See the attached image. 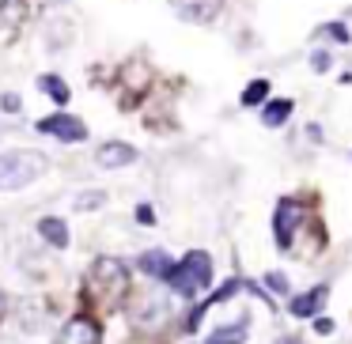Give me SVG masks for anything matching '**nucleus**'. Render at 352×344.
<instances>
[{
    "label": "nucleus",
    "mask_w": 352,
    "mask_h": 344,
    "mask_svg": "<svg viewBox=\"0 0 352 344\" xmlns=\"http://www.w3.org/2000/svg\"><path fill=\"white\" fill-rule=\"evenodd\" d=\"M87 288H91V295L99 299L102 306H118V303H122V295L129 291V273H125V265L118 257H99L91 265Z\"/></svg>",
    "instance_id": "nucleus-2"
},
{
    "label": "nucleus",
    "mask_w": 352,
    "mask_h": 344,
    "mask_svg": "<svg viewBox=\"0 0 352 344\" xmlns=\"http://www.w3.org/2000/svg\"><path fill=\"white\" fill-rule=\"evenodd\" d=\"M38 235L46 238L50 246H57V250H65V246H69V227H65L57 216H46V220H38Z\"/></svg>",
    "instance_id": "nucleus-12"
},
{
    "label": "nucleus",
    "mask_w": 352,
    "mask_h": 344,
    "mask_svg": "<svg viewBox=\"0 0 352 344\" xmlns=\"http://www.w3.org/2000/svg\"><path fill=\"white\" fill-rule=\"evenodd\" d=\"M265 284H269V288H273V291H280V295H284V291H288V280H284L280 273H269V276H265Z\"/></svg>",
    "instance_id": "nucleus-19"
},
{
    "label": "nucleus",
    "mask_w": 352,
    "mask_h": 344,
    "mask_svg": "<svg viewBox=\"0 0 352 344\" xmlns=\"http://www.w3.org/2000/svg\"><path fill=\"white\" fill-rule=\"evenodd\" d=\"M102 205V193H80L76 197V208H99Z\"/></svg>",
    "instance_id": "nucleus-17"
},
{
    "label": "nucleus",
    "mask_w": 352,
    "mask_h": 344,
    "mask_svg": "<svg viewBox=\"0 0 352 344\" xmlns=\"http://www.w3.org/2000/svg\"><path fill=\"white\" fill-rule=\"evenodd\" d=\"M167 284L175 288V295L182 299H193L197 291H205L212 284V257L205 250H190L175 268L167 273Z\"/></svg>",
    "instance_id": "nucleus-1"
},
{
    "label": "nucleus",
    "mask_w": 352,
    "mask_h": 344,
    "mask_svg": "<svg viewBox=\"0 0 352 344\" xmlns=\"http://www.w3.org/2000/svg\"><path fill=\"white\" fill-rule=\"evenodd\" d=\"M292 99H276V102H265V110H261V122L269 125V129H280L284 122L292 117Z\"/></svg>",
    "instance_id": "nucleus-14"
},
{
    "label": "nucleus",
    "mask_w": 352,
    "mask_h": 344,
    "mask_svg": "<svg viewBox=\"0 0 352 344\" xmlns=\"http://www.w3.org/2000/svg\"><path fill=\"white\" fill-rule=\"evenodd\" d=\"M175 12L186 19V23H212V19H220L223 12V0H175Z\"/></svg>",
    "instance_id": "nucleus-6"
},
{
    "label": "nucleus",
    "mask_w": 352,
    "mask_h": 344,
    "mask_svg": "<svg viewBox=\"0 0 352 344\" xmlns=\"http://www.w3.org/2000/svg\"><path fill=\"white\" fill-rule=\"evenodd\" d=\"M38 129L50 133V137H57V140H65V144H80V140L87 137V125L72 114H54V117H46V122H38Z\"/></svg>",
    "instance_id": "nucleus-5"
},
{
    "label": "nucleus",
    "mask_w": 352,
    "mask_h": 344,
    "mask_svg": "<svg viewBox=\"0 0 352 344\" xmlns=\"http://www.w3.org/2000/svg\"><path fill=\"white\" fill-rule=\"evenodd\" d=\"M0 318H4V295H0Z\"/></svg>",
    "instance_id": "nucleus-25"
},
{
    "label": "nucleus",
    "mask_w": 352,
    "mask_h": 344,
    "mask_svg": "<svg viewBox=\"0 0 352 344\" xmlns=\"http://www.w3.org/2000/svg\"><path fill=\"white\" fill-rule=\"evenodd\" d=\"M326 69H329V54L318 49V54H314V72H326Z\"/></svg>",
    "instance_id": "nucleus-21"
},
{
    "label": "nucleus",
    "mask_w": 352,
    "mask_h": 344,
    "mask_svg": "<svg viewBox=\"0 0 352 344\" xmlns=\"http://www.w3.org/2000/svg\"><path fill=\"white\" fill-rule=\"evenodd\" d=\"M95 163H99L102 170L129 167V163H137V148H133V144H122V140H110V144H102L99 152H95Z\"/></svg>",
    "instance_id": "nucleus-8"
},
{
    "label": "nucleus",
    "mask_w": 352,
    "mask_h": 344,
    "mask_svg": "<svg viewBox=\"0 0 352 344\" xmlns=\"http://www.w3.org/2000/svg\"><path fill=\"white\" fill-rule=\"evenodd\" d=\"M38 87H42V91H46L54 102H61V106L69 102V95H72V91H69V84H65L61 76H42V80H38Z\"/></svg>",
    "instance_id": "nucleus-15"
},
{
    "label": "nucleus",
    "mask_w": 352,
    "mask_h": 344,
    "mask_svg": "<svg viewBox=\"0 0 352 344\" xmlns=\"http://www.w3.org/2000/svg\"><path fill=\"white\" fill-rule=\"evenodd\" d=\"M4 110H19V99H16V95H4Z\"/></svg>",
    "instance_id": "nucleus-23"
},
{
    "label": "nucleus",
    "mask_w": 352,
    "mask_h": 344,
    "mask_svg": "<svg viewBox=\"0 0 352 344\" xmlns=\"http://www.w3.org/2000/svg\"><path fill=\"white\" fill-rule=\"evenodd\" d=\"M276 344H303V341H299V336H280Z\"/></svg>",
    "instance_id": "nucleus-24"
},
{
    "label": "nucleus",
    "mask_w": 352,
    "mask_h": 344,
    "mask_svg": "<svg viewBox=\"0 0 352 344\" xmlns=\"http://www.w3.org/2000/svg\"><path fill=\"white\" fill-rule=\"evenodd\" d=\"M170 268H175V261H170L167 250H148V253H140V273L155 276V280H167Z\"/></svg>",
    "instance_id": "nucleus-10"
},
{
    "label": "nucleus",
    "mask_w": 352,
    "mask_h": 344,
    "mask_svg": "<svg viewBox=\"0 0 352 344\" xmlns=\"http://www.w3.org/2000/svg\"><path fill=\"white\" fill-rule=\"evenodd\" d=\"M326 295H329V288H326V284H318V288H311L307 295H296V299H292L288 310L296 314V318H314V314L322 310V303H326Z\"/></svg>",
    "instance_id": "nucleus-9"
},
{
    "label": "nucleus",
    "mask_w": 352,
    "mask_h": 344,
    "mask_svg": "<svg viewBox=\"0 0 352 344\" xmlns=\"http://www.w3.org/2000/svg\"><path fill=\"white\" fill-rule=\"evenodd\" d=\"M299 223H303V208L292 197H284L273 212V235H276V246H280V250H292V235H296Z\"/></svg>",
    "instance_id": "nucleus-4"
},
{
    "label": "nucleus",
    "mask_w": 352,
    "mask_h": 344,
    "mask_svg": "<svg viewBox=\"0 0 352 344\" xmlns=\"http://www.w3.org/2000/svg\"><path fill=\"white\" fill-rule=\"evenodd\" d=\"M57 344H102V333H99V321L91 318H72L69 325L61 329V336H57Z\"/></svg>",
    "instance_id": "nucleus-7"
},
{
    "label": "nucleus",
    "mask_w": 352,
    "mask_h": 344,
    "mask_svg": "<svg viewBox=\"0 0 352 344\" xmlns=\"http://www.w3.org/2000/svg\"><path fill=\"white\" fill-rule=\"evenodd\" d=\"M239 288H243V280H228V284H223V288L220 291H212V295H208L205 299V303H201L197 306V310H193V318L190 321H186V329H190V333H193V329H197L201 325V318H205V310H208V306H216V303H223V299H231V295H235V291Z\"/></svg>",
    "instance_id": "nucleus-11"
},
{
    "label": "nucleus",
    "mask_w": 352,
    "mask_h": 344,
    "mask_svg": "<svg viewBox=\"0 0 352 344\" xmlns=\"http://www.w3.org/2000/svg\"><path fill=\"white\" fill-rule=\"evenodd\" d=\"M243 341H246V318L220 325V329H212V336H205V344H243Z\"/></svg>",
    "instance_id": "nucleus-13"
},
{
    "label": "nucleus",
    "mask_w": 352,
    "mask_h": 344,
    "mask_svg": "<svg viewBox=\"0 0 352 344\" xmlns=\"http://www.w3.org/2000/svg\"><path fill=\"white\" fill-rule=\"evenodd\" d=\"M326 34H333L337 42H352V34H349V27H344V23H329Z\"/></svg>",
    "instance_id": "nucleus-18"
},
{
    "label": "nucleus",
    "mask_w": 352,
    "mask_h": 344,
    "mask_svg": "<svg viewBox=\"0 0 352 344\" xmlns=\"http://www.w3.org/2000/svg\"><path fill=\"white\" fill-rule=\"evenodd\" d=\"M46 4H61V0H46Z\"/></svg>",
    "instance_id": "nucleus-26"
},
{
    "label": "nucleus",
    "mask_w": 352,
    "mask_h": 344,
    "mask_svg": "<svg viewBox=\"0 0 352 344\" xmlns=\"http://www.w3.org/2000/svg\"><path fill=\"white\" fill-rule=\"evenodd\" d=\"M265 95H269L265 80H250V84H246V91H243V106H258V102H265Z\"/></svg>",
    "instance_id": "nucleus-16"
},
{
    "label": "nucleus",
    "mask_w": 352,
    "mask_h": 344,
    "mask_svg": "<svg viewBox=\"0 0 352 344\" xmlns=\"http://www.w3.org/2000/svg\"><path fill=\"white\" fill-rule=\"evenodd\" d=\"M314 333H322V336L333 333V321H329V318H318V321H314Z\"/></svg>",
    "instance_id": "nucleus-22"
},
{
    "label": "nucleus",
    "mask_w": 352,
    "mask_h": 344,
    "mask_svg": "<svg viewBox=\"0 0 352 344\" xmlns=\"http://www.w3.org/2000/svg\"><path fill=\"white\" fill-rule=\"evenodd\" d=\"M137 223H155V208L152 205H140L137 208Z\"/></svg>",
    "instance_id": "nucleus-20"
},
{
    "label": "nucleus",
    "mask_w": 352,
    "mask_h": 344,
    "mask_svg": "<svg viewBox=\"0 0 352 344\" xmlns=\"http://www.w3.org/2000/svg\"><path fill=\"white\" fill-rule=\"evenodd\" d=\"M46 170V159L38 152H0V190H23Z\"/></svg>",
    "instance_id": "nucleus-3"
}]
</instances>
